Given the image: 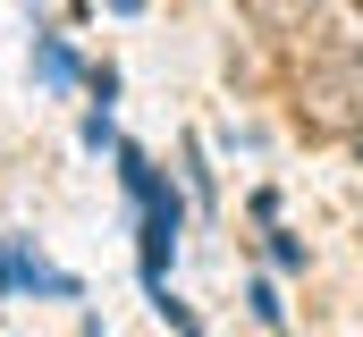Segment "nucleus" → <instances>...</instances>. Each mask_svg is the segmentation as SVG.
<instances>
[{
    "label": "nucleus",
    "instance_id": "f257e3e1",
    "mask_svg": "<svg viewBox=\"0 0 363 337\" xmlns=\"http://www.w3.org/2000/svg\"><path fill=\"white\" fill-rule=\"evenodd\" d=\"M237 8H245V17H254L262 34H304L321 0H237Z\"/></svg>",
    "mask_w": 363,
    "mask_h": 337
},
{
    "label": "nucleus",
    "instance_id": "f03ea898",
    "mask_svg": "<svg viewBox=\"0 0 363 337\" xmlns=\"http://www.w3.org/2000/svg\"><path fill=\"white\" fill-rule=\"evenodd\" d=\"M43 76H51V84H68V76H77V59H68L60 42H43Z\"/></svg>",
    "mask_w": 363,
    "mask_h": 337
},
{
    "label": "nucleus",
    "instance_id": "7ed1b4c3",
    "mask_svg": "<svg viewBox=\"0 0 363 337\" xmlns=\"http://www.w3.org/2000/svg\"><path fill=\"white\" fill-rule=\"evenodd\" d=\"M110 8H118V17H135V8H144V0H110Z\"/></svg>",
    "mask_w": 363,
    "mask_h": 337
}]
</instances>
